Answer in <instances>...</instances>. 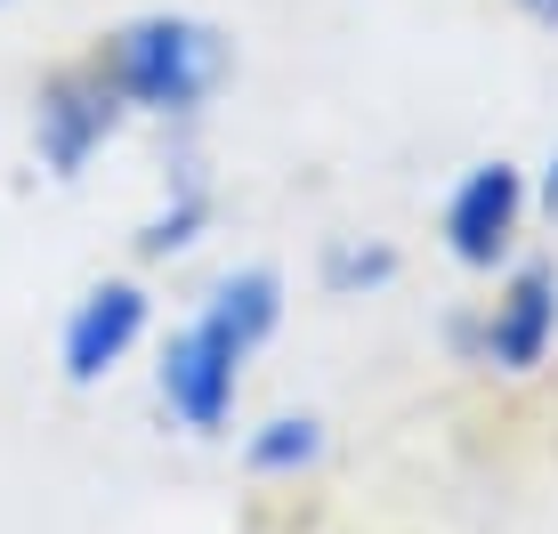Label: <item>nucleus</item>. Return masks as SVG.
<instances>
[{
	"label": "nucleus",
	"mask_w": 558,
	"mask_h": 534,
	"mask_svg": "<svg viewBox=\"0 0 558 534\" xmlns=\"http://www.w3.org/2000/svg\"><path fill=\"white\" fill-rule=\"evenodd\" d=\"M98 73L122 89V106L162 113V122H186L210 89L227 82V33L203 25V16H130L122 33H106Z\"/></svg>",
	"instance_id": "f257e3e1"
},
{
	"label": "nucleus",
	"mask_w": 558,
	"mask_h": 534,
	"mask_svg": "<svg viewBox=\"0 0 558 534\" xmlns=\"http://www.w3.org/2000/svg\"><path fill=\"white\" fill-rule=\"evenodd\" d=\"M122 89L106 82L98 65H65L41 82V98H33V146H41V170L49 179H82L89 155L122 130Z\"/></svg>",
	"instance_id": "f03ea898"
},
{
	"label": "nucleus",
	"mask_w": 558,
	"mask_h": 534,
	"mask_svg": "<svg viewBox=\"0 0 558 534\" xmlns=\"http://www.w3.org/2000/svg\"><path fill=\"white\" fill-rule=\"evenodd\" d=\"M154 389H162V405L179 413L195 437L227 429V413H235V389H243V349L219 332L210 316L179 324V332L162 340V365H154Z\"/></svg>",
	"instance_id": "7ed1b4c3"
},
{
	"label": "nucleus",
	"mask_w": 558,
	"mask_h": 534,
	"mask_svg": "<svg viewBox=\"0 0 558 534\" xmlns=\"http://www.w3.org/2000/svg\"><path fill=\"white\" fill-rule=\"evenodd\" d=\"M518 219H526L518 162H477V170H461V186L446 195V252L461 267H494V259H510Z\"/></svg>",
	"instance_id": "20e7f679"
},
{
	"label": "nucleus",
	"mask_w": 558,
	"mask_h": 534,
	"mask_svg": "<svg viewBox=\"0 0 558 534\" xmlns=\"http://www.w3.org/2000/svg\"><path fill=\"white\" fill-rule=\"evenodd\" d=\"M550 340H558V267L550 259H518L502 300L486 308L477 349H486V365H502V373H534L550 356Z\"/></svg>",
	"instance_id": "39448f33"
},
{
	"label": "nucleus",
	"mask_w": 558,
	"mask_h": 534,
	"mask_svg": "<svg viewBox=\"0 0 558 534\" xmlns=\"http://www.w3.org/2000/svg\"><path fill=\"white\" fill-rule=\"evenodd\" d=\"M138 332H146V292H138V283L113 276V283H98V292H82V300H73V316H65V340H57L65 380H73V389L106 380L130 349H138Z\"/></svg>",
	"instance_id": "423d86ee"
},
{
	"label": "nucleus",
	"mask_w": 558,
	"mask_h": 534,
	"mask_svg": "<svg viewBox=\"0 0 558 534\" xmlns=\"http://www.w3.org/2000/svg\"><path fill=\"white\" fill-rule=\"evenodd\" d=\"M203 316L219 324V332L235 340L243 356H252L259 340L283 324V276H276V267H235V276H219V283H210Z\"/></svg>",
	"instance_id": "0eeeda50"
},
{
	"label": "nucleus",
	"mask_w": 558,
	"mask_h": 534,
	"mask_svg": "<svg viewBox=\"0 0 558 534\" xmlns=\"http://www.w3.org/2000/svg\"><path fill=\"white\" fill-rule=\"evenodd\" d=\"M203 227H210V179H203V162H179V170H170L162 211L138 227V259H170V252H186Z\"/></svg>",
	"instance_id": "6e6552de"
},
{
	"label": "nucleus",
	"mask_w": 558,
	"mask_h": 534,
	"mask_svg": "<svg viewBox=\"0 0 558 534\" xmlns=\"http://www.w3.org/2000/svg\"><path fill=\"white\" fill-rule=\"evenodd\" d=\"M324 453V429L307 422V413H276L267 429H252V446H243V462L259 470V478H292Z\"/></svg>",
	"instance_id": "1a4fd4ad"
},
{
	"label": "nucleus",
	"mask_w": 558,
	"mask_h": 534,
	"mask_svg": "<svg viewBox=\"0 0 558 534\" xmlns=\"http://www.w3.org/2000/svg\"><path fill=\"white\" fill-rule=\"evenodd\" d=\"M389 276H397L389 243H332V252H324V283H332V292H364V283H389Z\"/></svg>",
	"instance_id": "9d476101"
},
{
	"label": "nucleus",
	"mask_w": 558,
	"mask_h": 534,
	"mask_svg": "<svg viewBox=\"0 0 558 534\" xmlns=\"http://www.w3.org/2000/svg\"><path fill=\"white\" fill-rule=\"evenodd\" d=\"M518 9H526L534 25H550V33H558V0H518Z\"/></svg>",
	"instance_id": "9b49d317"
},
{
	"label": "nucleus",
	"mask_w": 558,
	"mask_h": 534,
	"mask_svg": "<svg viewBox=\"0 0 558 534\" xmlns=\"http://www.w3.org/2000/svg\"><path fill=\"white\" fill-rule=\"evenodd\" d=\"M543 211L558 219V155H550V170H543Z\"/></svg>",
	"instance_id": "f8f14e48"
}]
</instances>
